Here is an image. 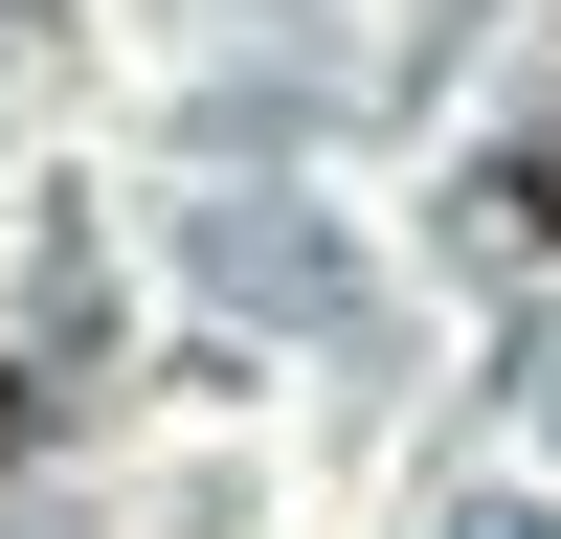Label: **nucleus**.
Returning a JSON list of instances; mask_svg holds the SVG:
<instances>
[{"mask_svg":"<svg viewBox=\"0 0 561 539\" xmlns=\"http://www.w3.org/2000/svg\"><path fill=\"white\" fill-rule=\"evenodd\" d=\"M23 427H45V382H0V449H23Z\"/></svg>","mask_w":561,"mask_h":539,"instance_id":"obj_1","label":"nucleus"}]
</instances>
